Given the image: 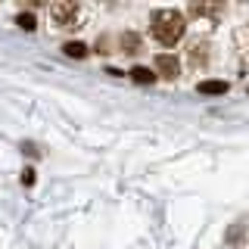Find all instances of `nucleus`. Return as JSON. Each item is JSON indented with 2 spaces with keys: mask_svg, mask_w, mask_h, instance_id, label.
<instances>
[{
  "mask_svg": "<svg viewBox=\"0 0 249 249\" xmlns=\"http://www.w3.org/2000/svg\"><path fill=\"white\" fill-rule=\"evenodd\" d=\"M184 31H187V22H184V16L178 13V10H159V13H156L153 35H156V41H159V44L175 47L184 37Z\"/></svg>",
  "mask_w": 249,
  "mask_h": 249,
  "instance_id": "obj_1",
  "label": "nucleus"
},
{
  "mask_svg": "<svg viewBox=\"0 0 249 249\" xmlns=\"http://www.w3.org/2000/svg\"><path fill=\"white\" fill-rule=\"evenodd\" d=\"M50 16L59 28H69V25H75V19H78V6L75 3H53Z\"/></svg>",
  "mask_w": 249,
  "mask_h": 249,
  "instance_id": "obj_2",
  "label": "nucleus"
},
{
  "mask_svg": "<svg viewBox=\"0 0 249 249\" xmlns=\"http://www.w3.org/2000/svg\"><path fill=\"white\" fill-rule=\"evenodd\" d=\"M156 72L165 75V78H178L181 66H178V59L171 56V53H159V56H156Z\"/></svg>",
  "mask_w": 249,
  "mask_h": 249,
  "instance_id": "obj_3",
  "label": "nucleus"
},
{
  "mask_svg": "<svg viewBox=\"0 0 249 249\" xmlns=\"http://www.w3.org/2000/svg\"><path fill=\"white\" fill-rule=\"evenodd\" d=\"M199 93L218 97V93H228V84H224V81H199Z\"/></svg>",
  "mask_w": 249,
  "mask_h": 249,
  "instance_id": "obj_4",
  "label": "nucleus"
},
{
  "mask_svg": "<svg viewBox=\"0 0 249 249\" xmlns=\"http://www.w3.org/2000/svg\"><path fill=\"white\" fill-rule=\"evenodd\" d=\"M131 78H134L137 84H153V81H156V75H153L146 66H137V69H131Z\"/></svg>",
  "mask_w": 249,
  "mask_h": 249,
  "instance_id": "obj_5",
  "label": "nucleus"
},
{
  "mask_svg": "<svg viewBox=\"0 0 249 249\" xmlns=\"http://www.w3.org/2000/svg\"><path fill=\"white\" fill-rule=\"evenodd\" d=\"M66 53H69V56H75V59H81V56H88V47H84V44H66Z\"/></svg>",
  "mask_w": 249,
  "mask_h": 249,
  "instance_id": "obj_6",
  "label": "nucleus"
},
{
  "mask_svg": "<svg viewBox=\"0 0 249 249\" xmlns=\"http://www.w3.org/2000/svg\"><path fill=\"white\" fill-rule=\"evenodd\" d=\"M16 22H19V25L25 28V31L35 28V16H31V13H19V19H16Z\"/></svg>",
  "mask_w": 249,
  "mask_h": 249,
  "instance_id": "obj_7",
  "label": "nucleus"
},
{
  "mask_svg": "<svg viewBox=\"0 0 249 249\" xmlns=\"http://www.w3.org/2000/svg\"><path fill=\"white\" fill-rule=\"evenodd\" d=\"M22 184H35V171L25 168V175H22Z\"/></svg>",
  "mask_w": 249,
  "mask_h": 249,
  "instance_id": "obj_8",
  "label": "nucleus"
}]
</instances>
